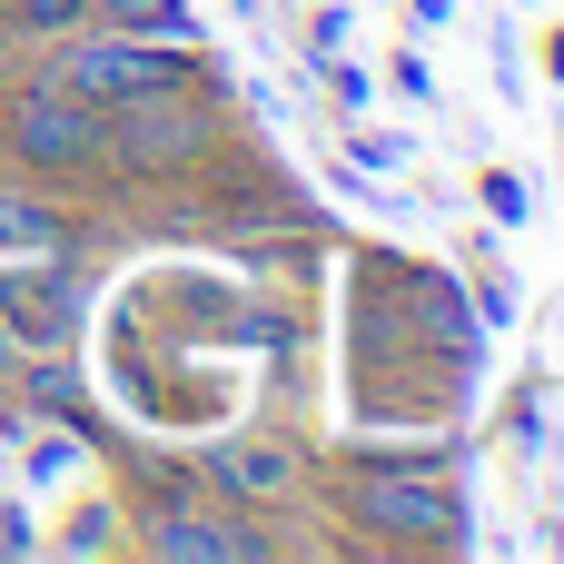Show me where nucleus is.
<instances>
[{"mask_svg":"<svg viewBox=\"0 0 564 564\" xmlns=\"http://www.w3.org/2000/svg\"><path fill=\"white\" fill-rule=\"evenodd\" d=\"M327 516L357 545L387 555H466V486H456V446H377V456H337L327 466Z\"/></svg>","mask_w":564,"mask_h":564,"instance_id":"obj_1","label":"nucleus"},{"mask_svg":"<svg viewBox=\"0 0 564 564\" xmlns=\"http://www.w3.org/2000/svg\"><path fill=\"white\" fill-rule=\"evenodd\" d=\"M0 169L40 178V188H99L109 178V109L79 99L50 59H30L0 89Z\"/></svg>","mask_w":564,"mask_h":564,"instance_id":"obj_2","label":"nucleus"},{"mask_svg":"<svg viewBox=\"0 0 564 564\" xmlns=\"http://www.w3.org/2000/svg\"><path fill=\"white\" fill-rule=\"evenodd\" d=\"M228 149H238L228 79L169 89V99H139V109H109V178H129V188H188Z\"/></svg>","mask_w":564,"mask_h":564,"instance_id":"obj_3","label":"nucleus"},{"mask_svg":"<svg viewBox=\"0 0 564 564\" xmlns=\"http://www.w3.org/2000/svg\"><path fill=\"white\" fill-rule=\"evenodd\" d=\"M40 59L79 99H99V109H139V99H169V89H208L218 79V59L198 40H139V30H99V20H79L69 40H50Z\"/></svg>","mask_w":564,"mask_h":564,"instance_id":"obj_4","label":"nucleus"},{"mask_svg":"<svg viewBox=\"0 0 564 564\" xmlns=\"http://www.w3.org/2000/svg\"><path fill=\"white\" fill-rule=\"evenodd\" d=\"M89 327L79 258H0V357H69Z\"/></svg>","mask_w":564,"mask_h":564,"instance_id":"obj_5","label":"nucleus"},{"mask_svg":"<svg viewBox=\"0 0 564 564\" xmlns=\"http://www.w3.org/2000/svg\"><path fill=\"white\" fill-rule=\"evenodd\" d=\"M129 516H139L129 545L159 555V564H268L278 555L268 525H238V506H218V496H198V486L149 496V506H129Z\"/></svg>","mask_w":564,"mask_h":564,"instance_id":"obj_6","label":"nucleus"},{"mask_svg":"<svg viewBox=\"0 0 564 564\" xmlns=\"http://www.w3.org/2000/svg\"><path fill=\"white\" fill-rule=\"evenodd\" d=\"M188 476H198V496H218L238 516H278L307 496V446L297 436H208L188 456Z\"/></svg>","mask_w":564,"mask_h":564,"instance_id":"obj_7","label":"nucleus"},{"mask_svg":"<svg viewBox=\"0 0 564 564\" xmlns=\"http://www.w3.org/2000/svg\"><path fill=\"white\" fill-rule=\"evenodd\" d=\"M79 218L40 188V178H20V169H0V258H79Z\"/></svg>","mask_w":564,"mask_h":564,"instance_id":"obj_8","label":"nucleus"},{"mask_svg":"<svg viewBox=\"0 0 564 564\" xmlns=\"http://www.w3.org/2000/svg\"><path fill=\"white\" fill-rule=\"evenodd\" d=\"M99 30H139V40H208L198 0H89Z\"/></svg>","mask_w":564,"mask_h":564,"instance_id":"obj_9","label":"nucleus"},{"mask_svg":"<svg viewBox=\"0 0 564 564\" xmlns=\"http://www.w3.org/2000/svg\"><path fill=\"white\" fill-rule=\"evenodd\" d=\"M89 20V0H10V20H0V50H50V40H69Z\"/></svg>","mask_w":564,"mask_h":564,"instance_id":"obj_10","label":"nucleus"},{"mask_svg":"<svg viewBox=\"0 0 564 564\" xmlns=\"http://www.w3.org/2000/svg\"><path fill=\"white\" fill-rule=\"evenodd\" d=\"M476 198H486L496 228H525V218H535V188H525L516 169H476Z\"/></svg>","mask_w":564,"mask_h":564,"instance_id":"obj_11","label":"nucleus"},{"mask_svg":"<svg viewBox=\"0 0 564 564\" xmlns=\"http://www.w3.org/2000/svg\"><path fill=\"white\" fill-rule=\"evenodd\" d=\"M317 79H327V99H337V119H357V109L377 99V79H367V69H357L347 50H327V59H317Z\"/></svg>","mask_w":564,"mask_h":564,"instance_id":"obj_12","label":"nucleus"},{"mask_svg":"<svg viewBox=\"0 0 564 564\" xmlns=\"http://www.w3.org/2000/svg\"><path fill=\"white\" fill-rule=\"evenodd\" d=\"M387 89H397V99H416V109H436V69H426L416 50H397V59H387Z\"/></svg>","mask_w":564,"mask_h":564,"instance_id":"obj_13","label":"nucleus"},{"mask_svg":"<svg viewBox=\"0 0 564 564\" xmlns=\"http://www.w3.org/2000/svg\"><path fill=\"white\" fill-rule=\"evenodd\" d=\"M347 159H357V169H406V139H387V129H357V119H347Z\"/></svg>","mask_w":564,"mask_h":564,"instance_id":"obj_14","label":"nucleus"},{"mask_svg":"<svg viewBox=\"0 0 564 564\" xmlns=\"http://www.w3.org/2000/svg\"><path fill=\"white\" fill-rule=\"evenodd\" d=\"M0 555H40V525H30L20 496H0Z\"/></svg>","mask_w":564,"mask_h":564,"instance_id":"obj_15","label":"nucleus"},{"mask_svg":"<svg viewBox=\"0 0 564 564\" xmlns=\"http://www.w3.org/2000/svg\"><path fill=\"white\" fill-rule=\"evenodd\" d=\"M337 40H347V10H337V0H317V20H307V59H327Z\"/></svg>","mask_w":564,"mask_h":564,"instance_id":"obj_16","label":"nucleus"},{"mask_svg":"<svg viewBox=\"0 0 564 564\" xmlns=\"http://www.w3.org/2000/svg\"><path fill=\"white\" fill-rule=\"evenodd\" d=\"M545 79H555V89H564V20H555V30H545Z\"/></svg>","mask_w":564,"mask_h":564,"instance_id":"obj_17","label":"nucleus"},{"mask_svg":"<svg viewBox=\"0 0 564 564\" xmlns=\"http://www.w3.org/2000/svg\"><path fill=\"white\" fill-rule=\"evenodd\" d=\"M406 10H416V30H436V20H446L456 0H406Z\"/></svg>","mask_w":564,"mask_h":564,"instance_id":"obj_18","label":"nucleus"}]
</instances>
